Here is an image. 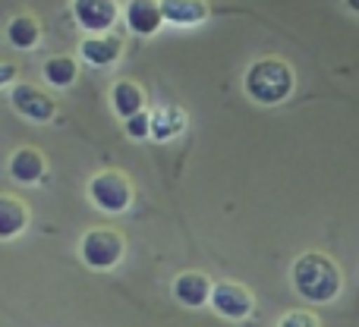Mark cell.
<instances>
[{"mask_svg": "<svg viewBox=\"0 0 359 327\" xmlns=\"http://www.w3.org/2000/svg\"><path fill=\"white\" fill-rule=\"evenodd\" d=\"M10 104L16 107V113H22L32 123H50L57 117V101L44 88L32 85V82L10 85Z\"/></svg>", "mask_w": 359, "mask_h": 327, "instance_id": "5", "label": "cell"}, {"mask_svg": "<svg viewBox=\"0 0 359 327\" xmlns=\"http://www.w3.org/2000/svg\"><path fill=\"white\" fill-rule=\"evenodd\" d=\"M29 221H32L29 204H25L22 198L10 195V192H4V195H0V239L19 236L29 227Z\"/></svg>", "mask_w": 359, "mask_h": 327, "instance_id": "12", "label": "cell"}, {"mask_svg": "<svg viewBox=\"0 0 359 327\" xmlns=\"http://www.w3.org/2000/svg\"><path fill=\"white\" fill-rule=\"evenodd\" d=\"M211 305L221 318H230V321H243L255 312V296L249 293V286L236 284V280H221L215 284V293H211Z\"/></svg>", "mask_w": 359, "mask_h": 327, "instance_id": "6", "label": "cell"}, {"mask_svg": "<svg viewBox=\"0 0 359 327\" xmlns=\"http://www.w3.org/2000/svg\"><path fill=\"white\" fill-rule=\"evenodd\" d=\"M44 79L50 82V88H69L76 79H79V63L76 57H67V54H57V57H48L41 67Z\"/></svg>", "mask_w": 359, "mask_h": 327, "instance_id": "17", "label": "cell"}, {"mask_svg": "<svg viewBox=\"0 0 359 327\" xmlns=\"http://www.w3.org/2000/svg\"><path fill=\"white\" fill-rule=\"evenodd\" d=\"M322 321H318L312 312H287L284 318H280V327H318Z\"/></svg>", "mask_w": 359, "mask_h": 327, "instance_id": "19", "label": "cell"}, {"mask_svg": "<svg viewBox=\"0 0 359 327\" xmlns=\"http://www.w3.org/2000/svg\"><path fill=\"white\" fill-rule=\"evenodd\" d=\"M243 88L246 95L262 107H274L284 104L297 88V73L284 57H262L243 76Z\"/></svg>", "mask_w": 359, "mask_h": 327, "instance_id": "2", "label": "cell"}, {"mask_svg": "<svg viewBox=\"0 0 359 327\" xmlns=\"http://www.w3.org/2000/svg\"><path fill=\"white\" fill-rule=\"evenodd\" d=\"M6 38H10V44L19 48V50L38 48V41H41V19L29 10L16 13V16L6 22Z\"/></svg>", "mask_w": 359, "mask_h": 327, "instance_id": "15", "label": "cell"}, {"mask_svg": "<svg viewBox=\"0 0 359 327\" xmlns=\"http://www.w3.org/2000/svg\"><path fill=\"white\" fill-rule=\"evenodd\" d=\"M123 16L133 35H142V38L158 35V29L168 22L161 10V0H126Z\"/></svg>", "mask_w": 359, "mask_h": 327, "instance_id": "8", "label": "cell"}, {"mask_svg": "<svg viewBox=\"0 0 359 327\" xmlns=\"http://www.w3.org/2000/svg\"><path fill=\"white\" fill-rule=\"evenodd\" d=\"M123 126H126V136L136 139V142H142V139H151V111L133 113V117L123 120Z\"/></svg>", "mask_w": 359, "mask_h": 327, "instance_id": "18", "label": "cell"}, {"mask_svg": "<svg viewBox=\"0 0 359 327\" xmlns=\"http://www.w3.org/2000/svg\"><path fill=\"white\" fill-rule=\"evenodd\" d=\"M133 195H136L133 179L123 170H101L88 179V198L104 214H123L133 204Z\"/></svg>", "mask_w": 359, "mask_h": 327, "instance_id": "4", "label": "cell"}, {"mask_svg": "<svg viewBox=\"0 0 359 327\" xmlns=\"http://www.w3.org/2000/svg\"><path fill=\"white\" fill-rule=\"evenodd\" d=\"M293 290L309 302H331L337 299L344 286V274L337 267V261L325 252H303L293 261Z\"/></svg>", "mask_w": 359, "mask_h": 327, "instance_id": "1", "label": "cell"}, {"mask_svg": "<svg viewBox=\"0 0 359 327\" xmlns=\"http://www.w3.org/2000/svg\"><path fill=\"white\" fill-rule=\"evenodd\" d=\"M44 173H48V161H44V155L38 148H32V145H25V148H16L10 158V176L16 179V183H41Z\"/></svg>", "mask_w": 359, "mask_h": 327, "instance_id": "11", "label": "cell"}, {"mask_svg": "<svg viewBox=\"0 0 359 327\" xmlns=\"http://www.w3.org/2000/svg\"><path fill=\"white\" fill-rule=\"evenodd\" d=\"M69 10L82 32H111V25L120 19L117 0H73Z\"/></svg>", "mask_w": 359, "mask_h": 327, "instance_id": "7", "label": "cell"}, {"mask_svg": "<svg viewBox=\"0 0 359 327\" xmlns=\"http://www.w3.org/2000/svg\"><path fill=\"white\" fill-rule=\"evenodd\" d=\"M145 88L139 85V82H133V79H117L111 85V107H114V113H117L120 120H126V117H133V113H139V111H145Z\"/></svg>", "mask_w": 359, "mask_h": 327, "instance_id": "13", "label": "cell"}, {"mask_svg": "<svg viewBox=\"0 0 359 327\" xmlns=\"http://www.w3.org/2000/svg\"><path fill=\"white\" fill-rule=\"evenodd\" d=\"M186 130V111L177 104H161L151 111V139L155 142H170Z\"/></svg>", "mask_w": 359, "mask_h": 327, "instance_id": "16", "label": "cell"}, {"mask_svg": "<svg viewBox=\"0 0 359 327\" xmlns=\"http://www.w3.org/2000/svg\"><path fill=\"white\" fill-rule=\"evenodd\" d=\"M13 79H16V67H13V63H4V69H0V85L10 88Z\"/></svg>", "mask_w": 359, "mask_h": 327, "instance_id": "20", "label": "cell"}, {"mask_svg": "<svg viewBox=\"0 0 359 327\" xmlns=\"http://www.w3.org/2000/svg\"><path fill=\"white\" fill-rule=\"evenodd\" d=\"M123 54V38L111 32H88V38L79 44V57L92 67H114Z\"/></svg>", "mask_w": 359, "mask_h": 327, "instance_id": "9", "label": "cell"}, {"mask_svg": "<svg viewBox=\"0 0 359 327\" xmlns=\"http://www.w3.org/2000/svg\"><path fill=\"white\" fill-rule=\"evenodd\" d=\"M161 10L170 25H183V29L202 25L211 16L208 0H161Z\"/></svg>", "mask_w": 359, "mask_h": 327, "instance_id": "14", "label": "cell"}, {"mask_svg": "<svg viewBox=\"0 0 359 327\" xmlns=\"http://www.w3.org/2000/svg\"><path fill=\"white\" fill-rule=\"evenodd\" d=\"M126 255V239L114 227H95L79 239V258L92 271H111Z\"/></svg>", "mask_w": 359, "mask_h": 327, "instance_id": "3", "label": "cell"}, {"mask_svg": "<svg viewBox=\"0 0 359 327\" xmlns=\"http://www.w3.org/2000/svg\"><path fill=\"white\" fill-rule=\"evenodd\" d=\"M344 4H347V6H350V10H353V13H356V16H359V0H344Z\"/></svg>", "mask_w": 359, "mask_h": 327, "instance_id": "21", "label": "cell"}, {"mask_svg": "<svg viewBox=\"0 0 359 327\" xmlns=\"http://www.w3.org/2000/svg\"><path fill=\"white\" fill-rule=\"evenodd\" d=\"M211 293H215V284H211V277L205 271H183V274H177V280H174V296L186 309H202V305H208Z\"/></svg>", "mask_w": 359, "mask_h": 327, "instance_id": "10", "label": "cell"}]
</instances>
